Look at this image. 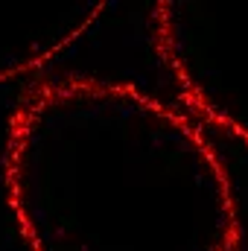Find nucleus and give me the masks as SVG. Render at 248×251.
Masks as SVG:
<instances>
[{
	"instance_id": "obj_2",
	"label": "nucleus",
	"mask_w": 248,
	"mask_h": 251,
	"mask_svg": "<svg viewBox=\"0 0 248 251\" xmlns=\"http://www.w3.org/2000/svg\"><path fill=\"white\" fill-rule=\"evenodd\" d=\"M155 47L187 102L248 143V0H161Z\"/></svg>"
},
{
	"instance_id": "obj_1",
	"label": "nucleus",
	"mask_w": 248,
	"mask_h": 251,
	"mask_svg": "<svg viewBox=\"0 0 248 251\" xmlns=\"http://www.w3.org/2000/svg\"><path fill=\"white\" fill-rule=\"evenodd\" d=\"M6 196L29 251H234L240 240L213 146L123 82L35 88L9 126Z\"/></svg>"
},
{
	"instance_id": "obj_3",
	"label": "nucleus",
	"mask_w": 248,
	"mask_h": 251,
	"mask_svg": "<svg viewBox=\"0 0 248 251\" xmlns=\"http://www.w3.org/2000/svg\"><path fill=\"white\" fill-rule=\"evenodd\" d=\"M102 9V0H0V82L50 62Z\"/></svg>"
}]
</instances>
